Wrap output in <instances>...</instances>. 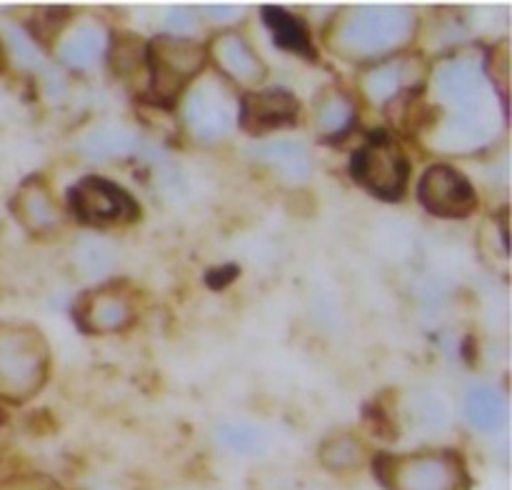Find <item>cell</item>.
<instances>
[{
	"instance_id": "obj_4",
	"label": "cell",
	"mask_w": 512,
	"mask_h": 490,
	"mask_svg": "<svg viewBox=\"0 0 512 490\" xmlns=\"http://www.w3.org/2000/svg\"><path fill=\"white\" fill-rule=\"evenodd\" d=\"M150 90L158 100H170L203 70L205 48L190 38H155L148 50Z\"/></svg>"
},
{
	"instance_id": "obj_26",
	"label": "cell",
	"mask_w": 512,
	"mask_h": 490,
	"mask_svg": "<svg viewBox=\"0 0 512 490\" xmlns=\"http://www.w3.org/2000/svg\"><path fill=\"white\" fill-rule=\"evenodd\" d=\"M205 13H208L210 18L228 20V18H233V15H238L240 8H235V5H208V8H205Z\"/></svg>"
},
{
	"instance_id": "obj_17",
	"label": "cell",
	"mask_w": 512,
	"mask_h": 490,
	"mask_svg": "<svg viewBox=\"0 0 512 490\" xmlns=\"http://www.w3.org/2000/svg\"><path fill=\"white\" fill-rule=\"evenodd\" d=\"M465 415H468L470 425L483 433H493L503 425L505 420V400L503 395L498 393L490 385H478L468 393V400H465Z\"/></svg>"
},
{
	"instance_id": "obj_8",
	"label": "cell",
	"mask_w": 512,
	"mask_h": 490,
	"mask_svg": "<svg viewBox=\"0 0 512 490\" xmlns=\"http://www.w3.org/2000/svg\"><path fill=\"white\" fill-rule=\"evenodd\" d=\"M420 200L430 213L440 218H465L475 210V190L460 170L450 165H433L423 175L418 188Z\"/></svg>"
},
{
	"instance_id": "obj_6",
	"label": "cell",
	"mask_w": 512,
	"mask_h": 490,
	"mask_svg": "<svg viewBox=\"0 0 512 490\" xmlns=\"http://www.w3.org/2000/svg\"><path fill=\"white\" fill-rule=\"evenodd\" d=\"M70 210L83 223L108 225L128 220L135 213V205L123 188L105 178L88 175L70 188Z\"/></svg>"
},
{
	"instance_id": "obj_27",
	"label": "cell",
	"mask_w": 512,
	"mask_h": 490,
	"mask_svg": "<svg viewBox=\"0 0 512 490\" xmlns=\"http://www.w3.org/2000/svg\"><path fill=\"white\" fill-rule=\"evenodd\" d=\"M0 428H3V423H0Z\"/></svg>"
},
{
	"instance_id": "obj_1",
	"label": "cell",
	"mask_w": 512,
	"mask_h": 490,
	"mask_svg": "<svg viewBox=\"0 0 512 490\" xmlns=\"http://www.w3.org/2000/svg\"><path fill=\"white\" fill-rule=\"evenodd\" d=\"M413 33V10L400 5H358L345 10L335 23L330 43L345 58L370 60L398 50Z\"/></svg>"
},
{
	"instance_id": "obj_22",
	"label": "cell",
	"mask_w": 512,
	"mask_h": 490,
	"mask_svg": "<svg viewBox=\"0 0 512 490\" xmlns=\"http://www.w3.org/2000/svg\"><path fill=\"white\" fill-rule=\"evenodd\" d=\"M320 460H323L325 468L338 470V473H345V470H358L365 460V448L358 438L353 435H335V438H328L320 448Z\"/></svg>"
},
{
	"instance_id": "obj_16",
	"label": "cell",
	"mask_w": 512,
	"mask_h": 490,
	"mask_svg": "<svg viewBox=\"0 0 512 490\" xmlns=\"http://www.w3.org/2000/svg\"><path fill=\"white\" fill-rule=\"evenodd\" d=\"M260 158L268 165H273L283 178L293 180V183H303L313 173V163H310L308 148L295 140H275V143H265L258 150Z\"/></svg>"
},
{
	"instance_id": "obj_12",
	"label": "cell",
	"mask_w": 512,
	"mask_h": 490,
	"mask_svg": "<svg viewBox=\"0 0 512 490\" xmlns=\"http://www.w3.org/2000/svg\"><path fill=\"white\" fill-rule=\"evenodd\" d=\"M495 130L493 110L478 113H453L435 133V143L445 150H470L488 143Z\"/></svg>"
},
{
	"instance_id": "obj_3",
	"label": "cell",
	"mask_w": 512,
	"mask_h": 490,
	"mask_svg": "<svg viewBox=\"0 0 512 490\" xmlns=\"http://www.w3.org/2000/svg\"><path fill=\"white\" fill-rule=\"evenodd\" d=\"M378 473L390 490H460L465 485L458 455L440 450L383 458Z\"/></svg>"
},
{
	"instance_id": "obj_9",
	"label": "cell",
	"mask_w": 512,
	"mask_h": 490,
	"mask_svg": "<svg viewBox=\"0 0 512 490\" xmlns=\"http://www.w3.org/2000/svg\"><path fill=\"white\" fill-rule=\"evenodd\" d=\"M435 93L453 113L490 110L485 75L475 60H448L435 73Z\"/></svg>"
},
{
	"instance_id": "obj_18",
	"label": "cell",
	"mask_w": 512,
	"mask_h": 490,
	"mask_svg": "<svg viewBox=\"0 0 512 490\" xmlns=\"http://www.w3.org/2000/svg\"><path fill=\"white\" fill-rule=\"evenodd\" d=\"M353 115L355 110L348 95H343L340 90H325V93L318 98V103H315L313 120L320 135L333 138V135L343 133V130L348 128Z\"/></svg>"
},
{
	"instance_id": "obj_24",
	"label": "cell",
	"mask_w": 512,
	"mask_h": 490,
	"mask_svg": "<svg viewBox=\"0 0 512 490\" xmlns=\"http://www.w3.org/2000/svg\"><path fill=\"white\" fill-rule=\"evenodd\" d=\"M410 413L413 420L423 428H443L445 425V405L438 395L433 393H420L415 395L413 403H410Z\"/></svg>"
},
{
	"instance_id": "obj_25",
	"label": "cell",
	"mask_w": 512,
	"mask_h": 490,
	"mask_svg": "<svg viewBox=\"0 0 512 490\" xmlns=\"http://www.w3.org/2000/svg\"><path fill=\"white\" fill-rule=\"evenodd\" d=\"M0 490H63L48 475H18L0 485Z\"/></svg>"
},
{
	"instance_id": "obj_14",
	"label": "cell",
	"mask_w": 512,
	"mask_h": 490,
	"mask_svg": "<svg viewBox=\"0 0 512 490\" xmlns=\"http://www.w3.org/2000/svg\"><path fill=\"white\" fill-rule=\"evenodd\" d=\"M298 115V100L283 90H265L245 98L243 120L250 130L275 128L285 125Z\"/></svg>"
},
{
	"instance_id": "obj_5",
	"label": "cell",
	"mask_w": 512,
	"mask_h": 490,
	"mask_svg": "<svg viewBox=\"0 0 512 490\" xmlns=\"http://www.w3.org/2000/svg\"><path fill=\"white\" fill-rule=\"evenodd\" d=\"M353 175L380 198H398L408 183L410 165L393 140H373L353 158Z\"/></svg>"
},
{
	"instance_id": "obj_7",
	"label": "cell",
	"mask_w": 512,
	"mask_h": 490,
	"mask_svg": "<svg viewBox=\"0 0 512 490\" xmlns=\"http://www.w3.org/2000/svg\"><path fill=\"white\" fill-rule=\"evenodd\" d=\"M183 118L195 138L218 140L228 135V130L235 123L233 98L223 85L200 83L185 98Z\"/></svg>"
},
{
	"instance_id": "obj_19",
	"label": "cell",
	"mask_w": 512,
	"mask_h": 490,
	"mask_svg": "<svg viewBox=\"0 0 512 490\" xmlns=\"http://www.w3.org/2000/svg\"><path fill=\"white\" fill-rule=\"evenodd\" d=\"M408 83V70L400 60H385L363 75V90L373 103H388Z\"/></svg>"
},
{
	"instance_id": "obj_11",
	"label": "cell",
	"mask_w": 512,
	"mask_h": 490,
	"mask_svg": "<svg viewBox=\"0 0 512 490\" xmlns=\"http://www.w3.org/2000/svg\"><path fill=\"white\" fill-rule=\"evenodd\" d=\"M13 213L18 215L20 225L35 235H45L60 223L58 205L53 193L40 178L25 180L13 198Z\"/></svg>"
},
{
	"instance_id": "obj_13",
	"label": "cell",
	"mask_w": 512,
	"mask_h": 490,
	"mask_svg": "<svg viewBox=\"0 0 512 490\" xmlns=\"http://www.w3.org/2000/svg\"><path fill=\"white\" fill-rule=\"evenodd\" d=\"M80 315L93 333H113L133 320V303L123 290L100 288L88 295Z\"/></svg>"
},
{
	"instance_id": "obj_10",
	"label": "cell",
	"mask_w": 512,
	"mask_h": 490,
	"mask_svg": "<svg viewBox=\"0 0 512 490\" xmlns=\"http://www.w3.org/2000/svg\"><path fill=\"white\" fill-rule=\"evenodd\" d=\"M210 55H213L215 65L235 83L255 85L265 78V63L243 35L220 33L210 43Z\"/></svg>"
},
{
	"instance_id": "obj_15",
	"label": "cell",
	"mask_w": 512,
	"mask_h": 490,
	"mask_svg": "<svg viewBox=\"0 0 512 490\" xmlns=\"http://www.w3.org/2000/svg\"><path fill=\"white\" fill-rule=\"evenodd\" d=\"M105 40L108 38H105L100 25H75V28L60 40L58 55L65 65H70V68H88V65H93L95 60L103 55Z\"/></svg>"
},
{
	"instance_id": "obj_23",
	"label": "cell",
	"mask_w": 512,
	"mask_h": 490,
	"mask_svg": "<svg viewBox=\"0 0 512 490\" xmlns=\"http://www.w3.org/2000/svg\"><path fill=\"white\" fill-rule=\"evenodd\" d=\"M85 153L95 158H115L128 153L135 145V138L123 128H98L85 138Z\"/></svg>"
},
{
	"instance_id": "obj_2",
	"label": "cell",
	"mask_w": 512,
	"mask_h": 490,
	"mask_svg": "<svg viewBox=\"0 0 512 490\" xmlns=\"http://www.w3.org/2000/svg\"><path fill=\"white\" fill-rule=\"evenodd\" d=\"M48 365V343L33 325L0 323V400L23 403L38 393Z\"/></svg>"
},
{
	"instance_id": "obj_21",
	"label": "cell",
	"mask_w": 512,
	"mask_h": 490,
	"mask_svg": "<svg viewBox=\"0 0 512 490\" xmlns=\"http://www.w3.org/2000/svg\"><path fill=\"white\" fill-rule=\"evenodd\" d=\"M265 23L273 30L275 40H278L283 48L295 50V53H310V40L308 30H305L303 20H298L295 15H290L283 8H265Z\"/></svg>"
},
{
	"instance_id": "obj_20",
	"label": "cell",
	"mask_w": 512,
	"mask_h": 490,
	"mask_svg": "<svg viewBox=\"0 0 512 490\" xmlns=\"http://www.w3.org/2000/svg\"><path fill=\"white\" fill-rule=\"evenodd\" d=\"M218 440L238 455H258L268 445V435L250 420H225L218 425Z\"/></svg>"
}]
</instances>
